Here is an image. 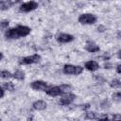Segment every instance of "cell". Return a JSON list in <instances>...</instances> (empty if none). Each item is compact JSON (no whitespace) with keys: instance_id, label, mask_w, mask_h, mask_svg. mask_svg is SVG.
<instances>
[{"instance_id":"cell-1","label":"cell","mask_w":121,"mask_h":121,"mask_svg":"<svg viewBox=\"0 0 121 121\" xmlns=\"http://www.w3.org/2000/svg\"><path fill=\"white\" fill-rule=\"evenodd\" d=\"M31 32V28L26 26L18 25L14 27L8 28L5 31V38L9 40H15L22 37H26Z\"/></svg>"},{"instance_id":"cell-2","label":"cell","mask_w":121,"mask_h":121,"mask_svg":"<svg viewBox=\"0 0 121 121\" xmlns=\"http://www.w3.org/2000/svg\"><path fill=\"white\" fill-rule=\"evenodd\" d=\"M71 85L69 84H60L58 86H54V87H49L45 93L47 95L52 96V97H56V96H60L62 95L65 93H68L71 90Z\"/></svg>"},{"instance_id":"cell-3","label":"cell","mask_w":121,"mask_h":121,"mask_svg":"<svg viewBox=\"0 0 121 121\" xmlns=\"http://www.w3.org/2000/svg\"><path fill=\"white\" fill-rule=\"evenodd\" d=\"M83 67L79 65H74V64H65L62 68V72L65 75L70 76H78L83 72Z\"/></svg>"},{"instance_id":"cell-4","label":"cell","mask_w":121,"mask_h":121,"mask_svg":"<svg viewBox=\"0 0 121 121\" xmlns=\"http://www.w3.org/2000/svg\"><path fill=\"white\" fill-rule=\"evenodd\" d=\"M78 21L81 25H94L96 23L97 17L93 13H82L78 16Z\"/></svg>"},{"instance_id":"cell-5","label":"cell","mask_w":121,"mask_h":121,"mask_svg":"<svg viewBox=\"0 0 121 121\" xmlns=\"http://www.w3.org/2000/svg\"><path fill=\"white\" fill-rule=\"evenodd\" d=\"M41 55L39 54H33V55H30V56H26V57H24L23 59L20 60L19 63L22 64V65H29V64H34V63H38L41 61Z\"/></svg>"},{"instance_id":"cell-6","label":"cell","mask_w":121,"mask_h":121,"mask_svg":"<svg viewBox=\"0 0 121 121\" xmlns=\"http://www.w3.org/2000/svg\"><path fill=\"white\" fill-rule=\"evenodd\" d=\"M30 87H31V89H33L35 91H40V92H45L49 88L48 83L43 80H41V79L32 81L30 83Z\"/></svg>"},{"instance_id":"cell-7","label":"cell","mask_w":121,"mask_h":121,"mask_svg":"<svg viewBox=\"0 0 121 121\" xmlns=\"http://www.w3.org/2000/svg\"><path fill=\"white\" fill-rule=\"evenodd\" d=\"M75 99H76V95L68 92V93H65L62 95L61 98L59 100V104L61 106H68V105L72 104Z\"/></svg>"},{"instance_id":"cell-8","label":"cell","mask_w":121,"mask_h":121,"mask_svg":"<svg viewBox=\"0 0 121 121\" xmlns=\"http://www.w3.org/2000/svg\"><path fill=\"white\" fill-rule=\"evenodd\" d=\"M38 3L36 1H28L20 6V11L22 12H30L35 10L38 8Z\"/></svg>"},{"instance_id":"cell-9","label":"cell","mask_w":121,"mask_h":121,"mask_svg":"<svg viewBox=\"0 0 121 121\" xmlns=\"http://www.w3.org/2000/svg\"><path fill=\"white\" fill-rule=\"evenodd\" d=\"M75 39V37L72 34L69 33H60L57 36V41L60 43H71L73 42Z\"/></svg>"},{"instance_id":"cell-10","label":"cell","mask_w":121,"mask_h":121,"mask_svg":"<svg viewBox=\"0 0 121 121\" xmlns=\"http://www.w3.org/2000/svg\"><path fill=\"white\" fill-rule=\"evenodd\" d=\"M84 68H85L86 70L90 71V72H95V71H96V70L99 69V64H98L97 61L91 60H88V61L85 62Z\"/></svg>"},{"instance_id":"cell-11","label":"cell","mask_w":121,"mask_h":121,"mask_svg":"<svg viewBox=\"0 0 121 121\" xmlns=\"http://www.w3.org/2000/svg\"><path fill=\"white\" fill-rule=\"evenodd\" d=\"M84 49L89 53H95L100 50V47L94 42H88V43H86Z\"/></svg>"},{"instance_id":"cell-12","label":"cell","mask_w":121,"mask_h":121,"mask_svg":"<svg viewBox=\"0 0 121 121\" xmlns=\"http://www.w3.org/2000/svg\"><path fill=\"white\" fill-rule=\"evenodd\" d=\"M47 107V104L44 100H36L32 104V108L35 111H43Z\"/></svg>"},{"instance_id":"cell-13","label":"cell","mask_w":121,"mask_h":121,"mask_svg":"<svg viewBox=\"0 0 121 121\" xmlns=\"http://www.w3.org/2000/svg\"><path fill=\"white\" fill-rule=\"evenodd\" d=\"M12 76H13V78H14L15 79H17V80H24L25 78H26L25 72H24L23 70H21V69L15 70V71L12 73Z\"/></svg>"},{"instance_id":"cell-14","label":"cell","mask_w":121,"mask_h":121,"mask_svg":"<svg viewBox=\"0 0 121 121\" xmlns=\"http://www.w3.org/2000/svg\"><path fill=\"white\" fill-rule=\"evenodd\" d=\"M2 86L6 89V91H9V92H13L15 91V85L13 82L11 81H7V82H4L2 84Z\"/></svg>"},{"instance_id":"cell-15","label":"cell","mask_w":121,"mask_h":121,"mask_svg":"<svg viewBox=\"0 0 121 121\" xmlns=\"http://www.w3.org/2000/svg\"><path fill=\"white\" fill-rule=\"evenodd\" d=\"M110 87L112 89H121V80L118 78H114V79L111 80Z\"/></svg>"},{"instance_id":"cell-16","label":"cell","mask_w":121,"mask_h":121,"mask_svg":"<svg viewBox=\"0 0 121 121\" xmlns=\"http://www.w3.org/2000/svg\"><path fill=\"white\" fill-rule=\"evenodd\" d=\"M0 3H1V10L2 11L6 10V9H9L11 7L9 0H0Z\"/></svg>"},{"instance_id":"cell-17","label":"cell","mask_w":121,"mask_h":121,"mask_svg":"<svg viewBox=\"0 0 121 121\" xmlns=\"http://www.w3.org/2000/svg\"><path fill=\"white\" fill-rule=\"evenodd\" d=\"M97 113L95 112H92V111H89V112H86L85 113V118L86 119H97Z\"/></svg>"},{"instance_id":"cell-18","label":"cell","mask_w":121,"mask_h":121,"mask_svg":"<svg viewBox=\"0 0 121 121\" xmlns=\"http://www.w3.org/2000/svg\"><path fill=\"white\" fill-rule=\"evenodd\" d=\"M1 78H4V79H8V78H13V76H12V73H10L9 71H8V70H2L1 71Z\"/></svg>"},{"instance_id":"cell-19","label":"cell","mask_w":121,"mask_h":121,"mask_svg":"<svg viewBox=\"0 0 121 121\" xmlns=\"http://www.w3.org/2000/svg\"><path fill=\"white\" fill-rule=\"evenodd\" d=\"M112 98L113 101L120 102L121 101V92H114L112 95Z\"/></svg>"},{"instance_id":"cell-20","label":"cell","mask_w":121,"mask_h":121,"mask_svg":"<svg viewBox=\"0 0 121 121\" xmlns=\"http://www.w3.org/2000/svg\"><path fill=\"white\" fill-rule=\"evenodd\" d=\"M9 22L8 20H3V21H1V23H0V25H1V29H2V30H7V29H8V26H9Z\"/></svg>"},{"instance_id":"cell-21","label":"cell","mask_w":121,"mask_h":121,"mask_svg":"<svg viewBox=\"0 0 121 121\" xmlns=\"http://www.w3.org/2000/svg\"><path fill=\"white\" fill-rule=\"evenodd\" d=\"M110 119H111V120H120V121H121V114L115 113V114L110 116Z\"/></svg>"},{"instance_id":"cell-22","label":"cell","mask_w":121,"mask_h":121,"mask_svg":"<svg viewBox=\"0 0 121 121\" xmlns=\"http://www.w3.org/2000/svg\"><path fill=\"white\" fill-rule=\"evenodd\" d=\"M97 31L98 32H104L105 30H106V26H103V25H99L98 26H97Z\"/></svg>"},{"instance_id":"cell-23","label":"cell","mask_w":121,"mask_h":121,"mask_svg":"<svg viewBox=\"0 0 121 121\" xmlns=\"http://www.w3.org/2000/svg\"><path fill=\"white\" fill-rule=\"evenodd\" d=\"M5 91H6V89H5L3 86H1V88H0V92H1V98H3V97L5 96Z\"/></svg>"},{"instance_id":"cell-24","label":"cell","mask_w":121,"mask_h":121,"mask_svg":"<svg viewBox=\"0 0 121 121\" xmlns=\"http://www.w3.org/2000/svg\"><path fill=\"white\" fill-rule=\"evenodd\" d=\"M115 70H116V73H117V74L121 75V64H118V65L116 66Z\"/></svg>"},{"instance_id":"cell-25","label":"cell","mask_w":121,"mask_h":121,"mask_svg":"<svg viewBox=\"0 0 121 121\" xmlns=\"http://www.w3.org/2000/svg\"><path fill=\"white\" fill-rule=\"evenodd\" d=\"M9 1L10 5H11V6H13V5H15V4H17V3H19L21 0H9Z\"/></svg>"},{"instance_id":"cell-26","label":"cell","mask_w":121,"mask_h":121,"mask_svg":"<svg viewBox=\"0 0 121 121\" xmlns=\"http://www.w3.org/2000/svg\"><path fill=\"white\" fill-rule=\"evenodd\" d=\"M104 67H105V69H111L112 68V64L111 63H105Z\"/></svg>"},{"instance_id":"cell-27","label":"cell","mask_w":121,"mask_h":121,"mask_svg":"<svg viewBox=\"0 0 121 121\" xmlns=\"http://www.w3.org/2000/svg\"><path fill=\"white\" fill-rule=\"evenodd\" d=\"M116 55H117V58L121 60V49H119V50L117 51V53H116Z\"/></svg>"},{"instance_id":"cell-28","label":"cell","mask_w":121,"mask_h":121,"mask_svg":"<svg viewBox=\"0 0 121 121\" xmlns=\"http://www.w3.org/2000/svg\"><path fill=\"white\" fill-rule=\"evenodd\" d=\"M117 37H118L119 39H121V30H118V32H117Z\"/></svg>"}]
</instances>
